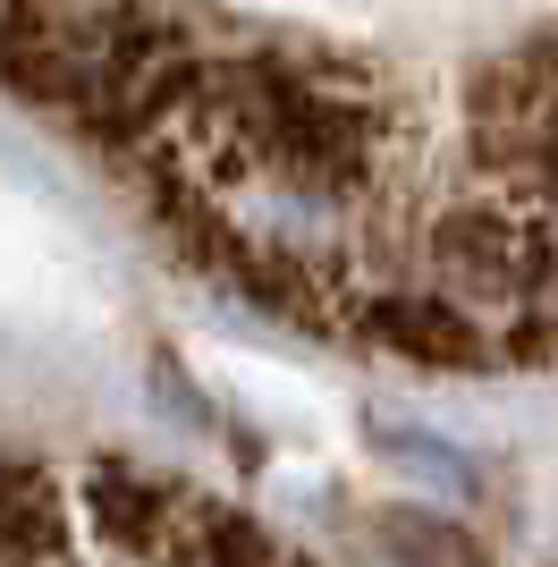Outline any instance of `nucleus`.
<instances>
[{
  "label": "nucleus",
  "instance_id": "nucleus-6",
  "mask_svg": "<svg viewBox=\"0 0 558 567\" xmlns=\"http://www.w3.org/2000/svg\"><path fill=\"white\" fill-rule=\"evenodd\" d=\"M162 567H195V559H162Z\"/></svg>",
  "mask_w": 558,
  "mask_h": 567
},
{
  "label": "nucleus",
  "instance_id": "nucleus-3",
  "mask_svg": "<svg viewBox=\"0 0 558 567\" xmlns=\"http://www.w3.org/2000/svg\"><path fill=\"white\" fill-rule=\"evenodd\" d=\"M69 550V499L43 466L0 457V567H51Z\"/></svg>",
  "mask_w": 558,
  "mask_h": 567
},
{
  "label": "nucleus",
  "instance_id": "nucleus-1",
  "mask_svg": "<svg viewBox=\"0 0 558 567\" xmlns=\"http://www.w3.org/2000/svg\"><path fill=\"white\" fill-rule=\"evenodd\" d=\"M85 517H93L102 543L169 559V543H178V525H186V499L144 466H93L85 474Z\"/></svg>",
  "mask_w": 558,
  "mask_h": 567
},
{
  "label": "nucleus",
  "instance_id": "nucleus-4",
  "mask_svg": "<svg viewBox=\"0 0 558 567\" xmlns=\"http://www.w3.org/2000/svg\"><path fill=\"white\" fill-rule=\"evenodd\" d=\"M390 550H397V559H415V567H474L465 543L448 534V525H432V517H390Z\"/></svg>",
  "mask_w": 558,
  "mask_h": 567
},
{
  "label": "nucleus",
  "instance_id": "nucleus-2",
  "mask_svg": "<svg viewBox=\"0 0 558 567\" xmlns=\"http://www.w3.org/2000/svg\"><path fill=\"white\" fill-rule=\"evenodd\" d=\"M364 331L397 355H423V364H474V355H490V339L448 297H432V288H381V297H364Z\"/></svg>",
  "mask_w": 558,
  "mask_h": 567
},
{
  "label": "nucleus",
  "instance_id": "nucleus-5",
  "mask_svg": "<svg viewBox=\"0 0 558 567\" xmlns=\"http://www.w3.org/2000/svg\"><path fill=\"white\" fill-rule=\"evenodd\" d=\"M390 441V457L397 466H423L432 483H448V492H465L474 474H465V457H448V441H432V432H381Z\"/></svg>",
  "mask_w": 558,
  "mask_h": 567
}]
</instances>
